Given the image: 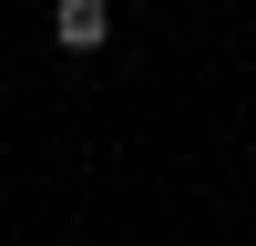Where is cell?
I'll list each match as a JSON object with an SVG mask.
<instances>
[{
	"instance_id": "cell-1",
	"label": "cell",
	"mask_w": 256,
	"mask_h": 246,
	"mask_svg": "<svg viewBox=\"0 0 256 246\" xmlns=\"http://www.w3.org/2000/svg\"><path fill=\"white\" fill-rule=\"evenodd\" d=\"M52 41L62 52H102L113 41V0H52Z\"/></svg>"
}]
</instances>
